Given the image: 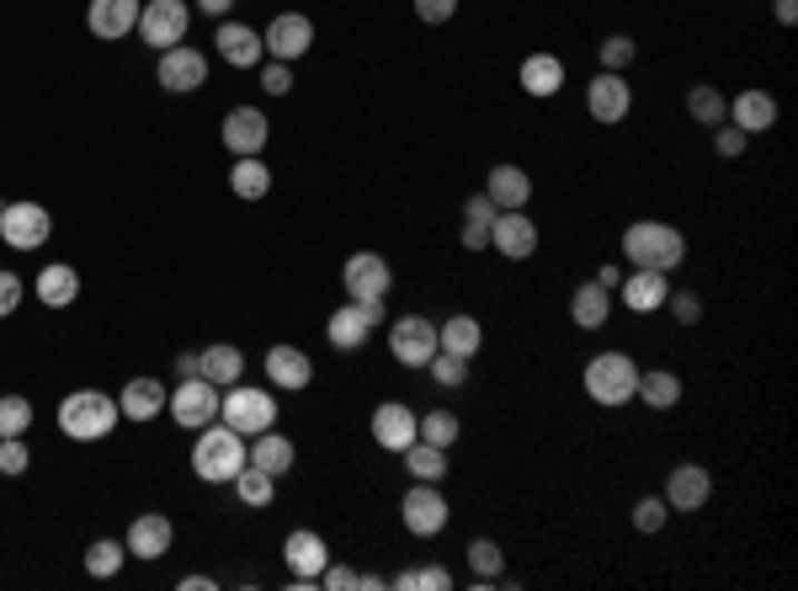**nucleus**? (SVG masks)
I'll return each mask as SVG.
<instances>
[{"label": "nucleus", "mask_w": 798, "mask_h": 591, "mask_svg": "<svg viewBox=\"0 0 798 591\" xmlns=\"http://www.w3.org/2000/svg\"><path fill=\"white\" fill-rule=\"evenodd\" d=\"M633 107V86L623 80L618 70H602L591 75V86H585V112L597 118V124H623Z\"/></svg>", "instance_id": "9d476101"}, {"label": "nucleus", "mask_w": 798, "mask_h": 591, "mask_svg": "<svg viewBox=\"0 0 798 591\" xmlns=\"http://www.w3.org/2000/svg\"><path fill=\"white\" fill-rule=\"evenodd\" d=\"M187 22H193V11H187V0H145V11H139V38H145L155 53L176 49L181 38H187Z\"/></svg>", "instance_id": "423d86ee"}, {"label": "nucleus", "mask_w": 798, "mask_h": 591, "mask_svg": "<svg viewBox=\"0 0 798 591\" xmlns=\"http://www.w3.org/2000/svg\"><path fill=\"white\" fill-rule=\"evenodd\" d=\"M325 331H331V346H336V352H357V346L367 342V321L357 315V304H341Z\"/></svg>", "instance_id": "e433bc0d"}, {"label": "nucleus", "mask_w": 798, "mask_h": 591, "mask_svg": "<svg viewBox=\"0 0 798 591\" xmlns=\"http://www.w3.org/2000/svg\"><path fill=\"white\" fill-rule=\"evenodd\" d=\"M633 53H639V49H633V38H623V32H612V38L602 43V65H607V70H618V75H623V70L633 65Z\"/></svg>", "instance_id": "8fccbe9b"}, {"label": "nucleus", "mask_w": 798, "mask_h": 591, "mask_svg": "<svg viewBox=\"0 0 798 591\" xmlns=\"http://www.w3.org/2000/svg\"><path fill=\"white\" fill-rule=\"evenodd\" d=\"M426 368H432V378L442 384V390H459V384H463V373H469V363H463V357H453V352H436V357L426 363Z\"/></svg>", "instance_id": "de8ad7c7"}, {"label": "nucleus", "mask_w": 798, "mask_h": 591, "mask_svg": "<svg viewBox=\"0 0 798 591\" xmlns=\"http://www.w3.org/2000/svg\"><path fill=\"white\" fill-rule=\"evenodd\" d=\"M17 304H22V277H17V272H0V321L17 315Z\"/></svg>", "instance_id": "864d4df0"}, {"label": "nucleus", "mask_w": 798, "mask_h": 591, "mask_svg": "<svg viewBox=\"0 0 798 591\" xmlns=\"http://www.w3.org/2000/svg\"><path fill=\"white\" fill-rule=\"evenodd\" d=\"M166 400H170V390L160 384V378H128L122 394H118V411L128 421H155L160 411H166Z\"/></svg>", "instance_id": "5701e85b"}, {"label": "nucleus", "mask_w": 798, "mask_h": 591, "mask_svg": "<svg viewBox=\"0 0 798 591\" xmlns=\"http://www.w3.org/2000/svg\"><path fill=\"white\" fill-rule=\"evenodd\" d=\"M459 416L453 411H426V416H415V437L421 443H432V447H453L459 443Z\"/></svg>", "instance_id": "ea45409f"}, {"label": "nucleus", "mask_w": 798, "mask_h": 591, "mask_svg": "<svg viewBox=\"0 0 798 591\" xmlns=\"http://www.w3.org/2000/svg\"><path fill=\"white\" fill-rule=\"evenodd\" d=\"M197 373L208 378V384H218V390H229V384H240L245 373V352L229 342H214L208 352H197Z\"/></svg>", "instance_id": "cd10ccee"}, {"label": "nucleus", "mask_w": 798, "mask_h": 591, "mask_svg": "<svg viewBox=\"0 0 798 591\" xmlns=\"http://www.w3.org/2000/svg\"><path fill=\"white\" fill-rule=\"evenodd\" d=\"M400 512H405V528H411L415 539H432V533L447 528V501H442V491L426 485V480H415L411 491H405Z\"/></svg>", "instance_id": "f8f14e48"}, {"label": "nucleus", "mask_w": 798, "mask_h": 591, "mask_svg": "<svg viewBox=\"0 0 798 591\" xmlns=\"http://www.w3.org/2000/svg\"><path fill=\"white\" fill-rule=\"evenodd\" d=\"M27 426H32V400L0 394V437H27Z\"/></svg>", "instance_id": "37998d69"}, {"label": "nucleus", "mask_w": 798, "mask_h": 591, "mask_svg": "<svg viewBox=\"0 0 798 591\" xmlns=\"http://www.w3.org/2000/svg\"><path fill=\"white\" fill-rule=\"evenodd\" d=\"M170 543H176V522L166 512H145V518H134L128 528V554L134 560H166Z\"/></svg>", "instance_id": "6ab92c4d"}, {"label": "nucleus", "mask_w": 798, "mask_h": 591, "mask_svg": "<svg viewBox=\"0 0 798 591\" xmlns=\"http://www.w3.org/2000/svg\"><path fill=\"white\" fill-rule=\"evenodd\" d=\"M394 587L400 591H447L453 587V575H447L442 565H421V570H400Z\"/></svg>", "instance_id": "a18cd8bd"}, {"label": "nucleus", "mask_w": 798, "mask_h": 591, "mask_svg": "<svg viewBox=\"0 0 798 591\" xmlns=\"http://www.w3.org/2000/svg\"><path fill=\"white\" fill-rule=\"evenodd\" d=\"M708 495H713V480L702 464H677L666 474V506L671 512H698V506H708Z\"/></svg>", "instance_id": "a211bd4d"}, {"label": "nucleus", "mask_w": 798, "mask_h": 591, "mask_svg": "<svg viewBox=\"0 0 798 591\" xmlns=\"http://www.w3.org/2000/svg\"><path fill=\"white\" fill-rule=\"evenodd\" d=\"M623 256H629V267H654V272H677L687 262V240H681V229L660 219H639L623 229Z\"/></svg>", "instance_id": "f257e3e1"}, {"label": "nucleus", "mask_w": 798, "mask_h": 591, "mask_svg": "<svg viewBox=\"0 0 798 591\" xmlns=\"http://www.w3.org/2000/svg\"><path fill=\"white\" fill-rule=\"evenodd\" d=\"M49 235H53V219L43 203H6L0 208V240L11 250H43Z\"/></svg>", "instance_id": "6e6552de"}, {"label": "nucleus", "mask_w": 798, "mask_h": 591, "mask_svg": "<svg viewBox=\"0 0 798 591\" xmlns=\"http://www.w3.org/2000/svg\"><path fill=\"white\" fill-rule=\"evenodd\" d=\"M559 86H564V65H559L554 53H528L522 59V91L528 97H559Z\"/></svg>", "instance_id": "c756f323"}, {"label": "nucleus", "mask_w": 798, "mask_h": 591, "mask_svg": "<svg viewBox=\"0 0 798 591\" xmlns=\"http://www.w3.org/2000/svg\"><path fill=\"white\" fill-rule=\"evenodd\" d=\"M633 384H639V368H633L623 352H597V357L585 363V394H591L597 405H629Z\"/></svg>", "instance_id": "20e7f679"}, {"label": "nucleus", "mask_w": 798, "mask_h": 591, "mask_svg": "<svg viewBox=\"0 0 798 591\" xmlns=\"http://www.w3.org/2000/svg\"><path fill=\"white\" fill-rule=\"evenodd\" d=\"M139 11H145V0H91V32L97 38H128L134 27H139Z\"/></svg>", "instance_id": "b1692460"}, {"label": "nucleus", "mask_w": 798, "mask_h": 591, "mask_svg": "<svg viewBox=\"0 0 798 591\" xmlns=\"http://www.w3.org/2000/svg\"><path fill=\"white\" fill-rule=\"evenodd\" d=\"M262 91H266V97H288V91H293V70L283 65V59H272V65L262 70Z\"/></svg>", "instance_id": "3c124183"}, {"label": "nucleus", "mask_w": 798, "mask_h": 591, "mask_svg": "<svg viewBox=\"0 0 798 591\" xmlns=\"http://www.w3.org/2000/svg\"><path fill=\"white\" fill-rule=\"evenodd\" d=\"M118 400L101 390H80L70 394L65 405H59V432L70 437V443H101V437H112V426H118Z\"/></svg>", "instance_id": "f03ea898"}, {"label": "nucleus", "mask_w": 798, "mask_h": 591, "mask_svg": "<svg viewBox=\"0 0 798 591\" xmlns=\"http://www.w3.org/2000/svg\"><path fill=\"white\" fill-rule=\"evenodd\" d=\"M176 373H181V378H193V373H197V352H181V357H176Z\"/></svg>", "instance_id": "e2e57ef3"}, {"label": "nucleus", "mask_w": 798, "mask_h": 591, "mask_svg": "<svg viewBox=\"0 0 798 591\" xmlns=\"http://www.w3.org/2000/svg\"><path fill=\"white\" fill-rule=\"evenodd\" d=\"M341 283H346V294L352 298H388L394 272H388V262L378 256V250H357V256L346 262V272H341Z\"/></svg>", "instance_id": "4468645a"}, {"label": "nucleus", "mask_w": 798, "mask_h": 591, "mask_svg": "<svg viewBox=\"0 0 798 591\" xmlns=\"http://www.w3.org/2000/svg\"><path fill=\"white\" fill-rule=\"evenodd\" d=\"M309 43H315V22H309V17H298V11L272 17V27L262 32V49L272 53V59H283V65L304 59V53H309Z\"/></svg>", "instance_id": "9b49d317"}, {"label": "nucleus", "mask_w": 798, "mask_h": 591, "mask_svg": "<svg viewBox=\"0 0 798 591\" xmlns=\"http://www.w3.org/2000/svg\"><path fill=\"white\" fill-rule=\"evenodd\" d=\"M218 384H208L203 373H193V378H181L176 390H170V416H176V426H193V432H203V426H214L218 421Z\"/></svg>", "instance_id": "0eeeda50"}, {"label": "nucleus", "mask_w": 798, "mask_h": 591, "mask_svg": "<svg viewBox=\"0 0 798 591\" xmlns=\"http://www.w3.org/2000/svg\"><path fill=\"white\" fill-rule=\"evenodd\" d=\"M38 298H43L49 309H70L75 298H80V272L65 267V262L43 267V272H38Z\"/></svg>", "instance_id": "2f4dec72"}, {"label": "nucleus", "mask_w": 798, "mask_h": 591, "mask_svg": "<svg viewBox=\"0 0 798 591\" xmlns=\"http://www.w3.org/2000/svg\"><path fill=\"white\" fill-rule=\"evenodd\" d=\"M633 394L650 405V411H671L681 400V378L671 368H650V373H639V384H633Z\"/></svg>", "instance_id": "72a5a7b5"}, {"label": "nucleus", "mask_w": 798, "mask_h": 591, "mask_svg": "<svg viewBox=\"0 0 798 591\" xmlns=\"http://www.w3.org/2000/svg\"><path fill=\"white\" fill-rule=\"evenodd\" d=\"M666 518H671L666 495H644V501L633 506V528H639V533H660V528H666Z\"/></svg>", "instance_id": "49530a36"}, {"label": "nucleus", "mask_w": 798, "mask_h": 591, "mask_svg": "<svg viewBox=\"0 0 798 591\" xmlns=\"http://www.w3.org/2000/svg\"><path fill=\"white\" fill-rule=\"evenodd\" d=\"M283 554H288V565H293V587H298V591L319 587V570L331 565V549H325V539H319V533H309V528H298V533H288V543H283Z\"/></svg>", "instance_id": "ddd939ff"}, {"label": "nucleus", "mask_w": 798, "mask_h": 591, "mask_svg": "<svg viewBox=\"0 0 798 591\" xmlns=\"http://www.w3.org/2000/svg\"><path fill=\"white\" fill-rule=\"evenodd\" d=\"M160 86L166 91H176V97H187V91H197L203 80H208V59L197 49H187V43H176V49H166L160 53Z\"/></svg>", "instance_id": "2eb2a0df"}, {"label": "nucleus", "mask_w": 798, "mask_h": 591, "mask_svg": "<svg viewBox=\"0 0 798 591\" xmlns=\"http://www.w3.org/2000/svg\"><path fill=\"white\" fill-rule=\"evenodd\" d=\"M214 587V575H187V581H181V591H208Z\"/></svg>", "instance_id": "0e129e2a"}, {"label": "nucleus", "mask_w": 798, "mask_h": 591, "mask_svg": "<svg viewBox=\"0 0 798 591\" xmlns=\"http://www.w3.org/2000/svg\"><path fill=\"white\" fill-rule=\"evenodd\" d=\"M229 485H235V495H240L245 506H266V501H272V491H277V480H272L266 469H256V464H245Z\"/></svg>", "instance_id": "a19ab883"}, {"label": "nucleus", "mask_w": 798, "mask_h": 591, "mask_svg": "<svg viewBox=\"0 0 798 591\" xmlns=\"http://www.w3.org/2000/svg\"><path fill=\"white\" fill-rule=\"evenodd\" d=\"M218 421L235 426L240 437H256V432H266L277 421V400L266 390H256V384H229V394L218 400Z\"/></svg>", "instance_id": "39448f33"}, {"label": "nucleus", "mask_w": 798, "mask_h": 591, "mask_svg": "<svg viewBox=\"0 0 798 591\" xmlns=\"http://www.w3.org/2000/svg\"><path fill=\"white\" fill-rule=\"evenodd\" d=\"M484 346V331H480V321L474 315H453L447 325H436V352H453V357H474Z\"/></svg>", "instance_id": "7c9ffc66"}, {"label": "nucleus", "mask_w": 798, "mask_h": 591, "mask_svg": "<svg viewBox=\"0 0 798 591\" xmlns=\"http://www.w3.org/2000/svg\"><path fill=\"white\" fill-rule=\"evenodd\" d=\"M772 11H777V22H782V27L798 22V0H772Z\"/></svg>", "instance_id": "bf43d9fd"}, {"label": "nucleus", "mask_w": 798, "mask_h": 591, "mask_svg": "<svg viewBox=\"0 0 798 591\" xmlns=\"http://www.w3.org/2000/svg\"><path fill=\"white\" fill-rule=\"evenodd\" d=\"M469 565L480 570V581H501L506 554H501V543H495V539H474V543H469Z\"/></svg>", "instance_id": "c03bdc74"}, {"label": "nucleus", "mask_w": 798, "mask_h": 591, "mask_svg": "<svg viewBox=\"0 0 798 591\" xmlns=\"http://www.w3.org/2000/svg\"><path fill=\"white\" fill-rule=\"evenodd\" d=\"M687 112L698 118V124H708V128H719L725 124V91L719 86H692V97H687Z\"/></svg>", "instance_id": "79ce46f5"}, {"label": "nucleus", "mask_w": 798, "mask_h": 591, "mask_svg": "<svg viewBox=\"0 0 798 591\" xmlns=\"http://www.w3.org/2000/svg\"><path fill=\"white\" fill-rule=\"evenodd\" d=\"M122 560H128V543L97 539L91 549H86V575H97V581H112V575L122 570Z\"/></svg>", "instance_id": "58836bf2"}, {"label": "nucleus", "mask_w": 798, "mask_h": 591, "mask_svg": "<svg viewBox=\"0 0 798 591\" xmlns=\"http://www.w3.org/2000/svg\"><path fill=\"white\" fill-rule=\"evenodd\" d=\"M27 464H32V453H27L22 437H0V474H27Z\"/></svg>", "instance_id": "09e8293b"}, {"label": "nucleus", "mask_w": 798, "mask_h": 591, "mask_svg": "<svg viewBox=\"0 0 798 591\" xmlns=\"http://www.w3.org/2000/svg\"><path fill=\"white\" fill-rule=\"evenodd\" d=\"M197 6H203V17H229L235 0H197Z\"/></svg>", "instance_id": "680f3d73"}, {"label": "nucleus", "mask_w": 798, "mask_h": 591, "mask_svg": "<svg viewBox=\"0 0 798 591\" xmlns=\"http://www.w3.org/2000/svg\"><path fill=\"white\" fill-rule=\"evenodd\" d=\"M214 43H218V59H224V65H235V70H250V65L266 53L262 38H256V27H245V22H224Z\"/></svg>", "instance_id": "393cba45"}, {"label": "nucleus", "mask_w": 798, "mask_h": 591, "mask_svg": "<svg viewBox=\"0 0 798 591\" xmlns=\"http://www.w3.org/2000/svg\"><path fill=\"white\" fill-rule=\"evenodd\" d=\"M746 139L750 134H740V128L735 124H719V134H713V149H719V155H725V160H735V155H740V149H746Z\"/></svg>", "instance_id": "6e6d98bb"}, {"label": "nucleus", "mask_w": 798, "mask_h": 591, "mask_svg": "<svg viewBox=\"0 0 798 591\" xmlns=\"http://www.w3.org/2000/svg\"><path fill=\"white\" fill-rule=\"evenodd\" d=\"M618 294L629 304L633 315H654V309H666V294H671V272H654V267H633L623 283H618Z\"/></svg>", "instance_id": "dca6fc26"}, {"label": "nucleus", "mask_w": 798, "mask_h": 591, "mask_svg": "<svg viewBox=\"0 0 798 591\" xmlns=\"http://www.w3.org/2000/svg\"><path fill=\"white\" fill-rule=\"evenodd\" d=\"M597 283H602L607 294H612V288H618V283H623V267H602V272H597Z\"/></svg>", "instance_id": "052dcab7"}, {"label": "nucleus", "mask_w": 798, "mask_h": 591, "mask_svg": "<svg viewBox=\"0 0 798 591\" xmlns=\"http://www.w3.org/2000/svg\"><path fill=\"white\" fill-rule=\"evenodd\" d=\"M490 246L501 250L506 262H528L532 250H538V224H532L528 214H522V208H511V214H495Z\"/></svg>", "instance_id": "f3484780"}, {"label": "nucleus", "mask_w": 798, "mask_h": 591, "mask_svg": "<svg viewBox=\"0 0 798 591\" xmlns=\"http://www.w3.org/2000/svg\"><path fill=\"white\" fill-rule=\"evenodd\" d=\"M373 443L384 447V453H405L415 443V411L411 405H400V400H388L373 411Z\"/></svg>", "instance_id": "aec40b11"}, {"label": "nucleus", "mask_w": 798, "mask_h": 591, "mask_svg": "<svg viewBox=\"0 0 798 591\" xmlns=\"http://www.w3.org/2000/svg\"><path fill=\"white\" fill-rule=\"evenodd\" d=\"M484 197H490L501 214H511V208H528L532 176L522 171V166H495V171H490V181H484Z\"/></svg>", "instance_id": "a878e982"}, {"label": "nucleus", "mask_w": 798, "mask_h": 591, "mask_svg": "<svg viewBox=\"0 0 798 591\" xmlns=\"http://www.w3.org/2000/svg\"><path fill=\"white\" fill-rule=\"evenodd\" d=\"M245 464H256V469H266L272 480H283L293 469V443L283 437V432H256V447H245Z\"/></svg>", "instance_id": "c85d7f7f"}, {"label": "nucleus", "mask_w": 798, "mask_h": 591, "mask_svg": "<svg viewBox=\"0 0 798 591\" xmlns=\"http://www.w3.org/2000/svg\"><path fill=\"white\" fill-rule=\"evenodd\" d=\"M388 352H394V363H405V368H426L436 357V325L426 315H405V321L388 325Z\"/></svg>", "instance_id": "1a4fd4ad"}, {"label": "nucleus", "mask_w": 798, "mask_h": 591, "mask_svg": "<svg viewBox=\"0 0 798 591\" xmlns=\"http://www.w3.org/2000/svg\"><path fill=\"white\" fill-rule=\"evenodd\" d=\"M319 587H331V591H357V570H352V565H325V570H319Z\"/></svg>", "instance_id": "5fc2aeb1"}, {"label": "nucleus", "mask_w": 798, "mask_h": 591, "mask_svg": "<svg viewBox=\"0 0 798 591\" xmlns=\"http://www.w3.org/2000/svg\"><path fill=\"white\" fill-rule=\"evenodd\" d=\"M666 309H671L681 325H698L702 321V298L698 294H666Z\"/></svg>", "instance_id": "603ef678"}, {"label": "nucleus", "mask_w": 798, "mask_h": 591, "mask_svg": "<svg viewBox=\"0 0 798 591\" xmlns=\"http://www.w3.org/2000/svg\"><path fill=\"white\" fill-rule=\"evenodd\" d=\"M729 124L740 128V134H767L777 124V101L750 86V91H740V97L729 101Z\"/></svg>", "instance_id": "bb28decb"}, {"label": "nucleus", "mask_w": 798, "mask_h": 591, "mask_svg": "<svg viewBox=\"0 0 798 591\" xmlns=\"http://www.w3.org/2000/svg\"><path fill=\"white\" fill-rule=\"evenodd\" d=\"M193 469H197V480H208V485H229L245 469V437L235 426H224V421L203 426L193 447Z\"/></svg>", "instance_id": "7ed1b4c3"}, {"label": "nucleus", "mask_w": 798, "mask_h": 591, "mask_svg": "<svg viewBox=\"0 0 798 591\" xmlns=\"http://www.w3.org/2000/svg\"><path fill=\"white\" fill-rule=\"evenodd\" d=\"M266 134H272V124H266L256 107H235V112L224 118V149H235V155H262Z\"/></svg>", "instance_id": "4be33fe9"}, {"label": "nucleus", "mask_w": 798, "mask_h": 591, "mask_svg": "<svg viewBox=\"0 0 798 591\" xmlns=\"http://www.w3.org/2000/svg\"><path fill=\"white\" fill-rule=\"evenodd\" d=\"M495 214H501V208H495V203H490L484 193L469 197V203H463V246H469V250H484V246H490Z\"/></svg>", "instance_id": "f704fd0d"}, {"label": "nucleus", "mask_w": 798, "mask_h": 591, "mask_svg": "<svg viewBox=\"0 0 798 591\" xmlns=\"http://www.w3.org/2000/svg\"><path fill=\"white\" fill-rule=\"evenodd\" d=\"M229 187H235V197H245V203H256V197L272 193V171L262 166V155H240L235 171H229Z\"/></svg>", "instance_id": "c9c22d12"}, {"label": "nucleus", "mask_w": 798, "mask_h": 591, "mask_svg": "<svg viewBox=\"0 0 798 591\" xmlns=\"http://www.w3.org/2000/svg\"><path fill=\"white\" fill-rule=\"evenodd\" d=\"M453 11H459V0H415V17H421V22H447V17H453Z\"/></svg>", "instance_id": "4d7b16f0"}, {"label": "nucleus", "mask_w": 798, "mask_h": 591, "mask_svg": "<svg viewBox=\"0 0 798 591\" xmlns=\"http://www.w3.org/2000/svg\"><path fill=\"white\" fill-rule=\"evenodd\" d=\"M405 469H411V480H426V485H436L442 474H447V447H432L415 437L411 447H405Z\"/></svg>", "instance_id": "4c0bfd02"}, {"label": "nucleus", "mask_w": 798, "mask_h": 591, "mask_svg": "<svg viewBox=\"0 0 798 591\" xmlns=\"http://www.w3.org/2000/svg\"><path fill=\"white\" fill-rule=\"evenodd\" d=\"M607 315H612V294H607L602 283H581L575 298H570V321L581 325V331H602Z\"/></svg>", "instance_id": "473e14b6"}, {"label": "nucleus", "mask_w": 798, "mask_h": 591, "mask_svg": "<svg viewBox=\"0 0 798 591\" xmlns=\"http://www.w3.org/2000/svg\"><path fill=\"white\" fill-rule=\"evenodd\" d=\"M266 378L277 384V390H309V378H315V363H309V352H298V346L277 342L266 352Z\"/></svg>", "instance_id": "412c9836"}, {"label": "nucleus", "mask_w": 798, "mask_h": 591, "mask_svg": "<svg viewBox=\"0 0 798 591\" xmlns=\"http://www.w3.org/2000/svg\"><path fill=\"white\" fill-rule=\"evenodd\" d=\"M352 304H357V315L367 321V331H373V325H384V298H352Z\"/></svg>", "instance_id": "13d9d810"}]
</instances>
